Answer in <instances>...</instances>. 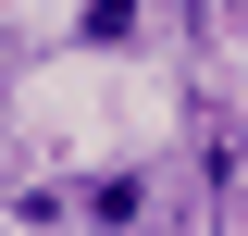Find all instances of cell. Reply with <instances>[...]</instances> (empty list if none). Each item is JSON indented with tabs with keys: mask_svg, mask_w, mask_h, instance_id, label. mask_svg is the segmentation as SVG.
<instances>
[{
	"mask_svg": "<svg viewBox=\"0 0 248 236\" xmlns=\"http://www.w3.org/2000/svg\"><path fill=\"white\" fill-rule=\"evenodd\" d=\"M236 186H248V137L223 112H199V199H236Z\"/></svg>",
	"mask_w": 248,
	"mask_h": 236,
	"instance_id": "6da1fadb",
	"label": "cell"
},
{
	"mask_svg": "<svg viewBox=\"0 0 248 236\" xmlns=\"http://www.w3.org/2000/svg\"><path fill=\"white\" fill-rule=\"evenodd\" d=\"M149 37V0H75V50H137Z\"/></svg>",
	"mask_w": 248,
	"mask_h": 236,
	"instance_id": "7a4b0ae2",
	"label": "cell"
},
{
	"mask_svg": "<svg viewBox=\"0 0 248 236\" xmlns=\"http://www.w3.org/2000/svg\"><path fill=\"white\" fill-rule=\"evenodd\" d=\"M75 211H87V224H137V211H149V174H87Z\"/></svg>",
	"mask_w": 248,
	"mask_h": 236,
	"instance_id": "3957f363",
	"label": "cell"
}]
</instances>
